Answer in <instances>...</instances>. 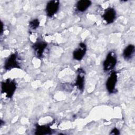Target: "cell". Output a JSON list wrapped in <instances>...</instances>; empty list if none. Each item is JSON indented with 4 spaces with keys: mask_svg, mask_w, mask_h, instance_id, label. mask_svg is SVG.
<instances>
[{
    "mask_svg": "<svg viewBox=\"0 0 135 135\" xmlns=\"http://www.w3.org/2000/svg\"><path fill=\"white\" fill-rule=\"evenodd\" d=\"M17 89V83L15 80L8 79L1 83V93L5 94L6 97L11 98Z\"/></svg>",
    "mask_w": 135,
    "mask_h": 135,
    "instance_id": "6da1fadb",
    "label": "cell"
},
{
    "mask_svg": "<svg viewBox=\"0 0 135 135\" xmlns=\"http://www.w3.org/2000/svg\"><path fill=\"white\" fill-rule=\"evenodd\" d=\"M117 63V56L114 51L109 52L103 62L102 66L104 72H111L115 67Z\"/></svg>",
    "mask_w": 135,
    "mask_h": 135,
    "instance_id": "7a4b0ae2",
    "label": "cell"
},
{
    "mask_svg": "<svg viewBox=\"0 0 135 135\" xmlns=\"http://www.w3.org/2000/svg\"><path fill=\"white\" fill-rule=\"evenodd\" d=\"M19 58L17 53H12L5 60L4 69L6 71H9L15 68H20Z\"/></svg>",
    "mask_w": 135,
    "mask_h": 135,
    "instance_id": "3957f363",
    "label": "cell"
},
{
    "mask_svg": "<svg viewBox=\"0 0 135 135\" xmlns=\"http://www.w3.org/2000/svg\"><path fill=\"white\" fill-rule=\"evenodd\" d=\"M118 82V75L117 73L114 71L111 72L109 78L107 79L105 83V87L110 94L115 93L116 90V85Z\"/></svg>",
    "mask_w": 135,
    "mask_h": 135,
    "instance_id": "277c9868",
    "label": "cell"
},
{
    "mask_svg": "<svg viewBox=\"0 0 135 135\" xmlns=\"http://www.w3.org/2000/svg\"><path fill=\"white\" fill-rule=\"evenodd\" d=\"M60 8V1L52 0L47 2L45 6V13L49 17H52L58 12Z\"/></svg>",
    "mask_w": 135,
    "mask_h": 135,
    "instance_id": "5b68a950",
    "label": "cell"
},
{
    "mask_svg": "<svg viewBox=\"0 0 135 135\" xmlns=\"http://www.w3.org/2000/svg\"><path fill=\"white\" fill-rule=\"evenodd\" d=\"M87 50L85 43L81 42L72 53L73 59L76 61H81L84 57Z\"/></svg>",
    "mask_w": 135,
    "mask_h": 135,
    "instance_id": "8992f818",
    "label": "cell"
},
{
    "mask_svg": "<svg viewBox=\"0 0 135 135\" xmlns=\"http://www.w3.org/2000/svg\"><path fill=\"white\" fill-rule=\"evenodd\" d=\"M47 46V43L42 40H38L34 43L32 46V48L34 50L35 56L38 58H42Z\"/></svg>",
    "mask_w": 135,
    "mask_h": 135,
    "instance_id": "52a82bcc",
    "label": "cell"
},
{
    "mask_svg": "<svg viewBox=\"0 0 135 135\" xmlns=\"http://www.w3.org/2000/svg\"><path fill=\"white\" fill-rule=\"evenodd\" d=\"M77 75L74 83L75 86L81 91H83L85 85V72L83 69L80 68L77 70Z\"/></svg>",
    "mask_w": 135,
    "mask_h": 135,
    "instance_id": "ba28073f",
    "label": "cell"
},
{
    "mask_svg": "<svg viewBox=\"0 0 135 135\" xmlns=\"http://www.w3.org/2000/svg\"><path fill=\"white\" fill-rule=\"evenodd\" d=\"M102 17L107 24H111L117 18V12L113 7H108L105 9Z\"/></svg>",
    "mask_w": 135,
    "mask_h": 135,
    "instance_id": "9c48e42d",
    "label": "cell"
},
{
    "mask_svg": "<svg viewBox=\"0 0 135 135\" xmlns=\"http://www.w3.org/2000/svg\"><path fill=\"white\" fill-rule=\"evenodd\" d=\"M92 5V2L89 0H81L78 1L75 5V9L78 13H83Z\"/></svg>",
    "mask_w": 135,
    "mask_h": 135,
    "instance_id": "30bf717a",
    "label": "cell"
},
{
    "mask_svg": "<svg viewBox=\"0 0 135 135\" xmlns=\"http://www.w3.org/2000/svg\"><path fill=\"white\" fill-rule=\"evenodd\" d=\"M135 52V47L133 44H129L123 51L122 56L124 60L129 61L131 60L134 56Z\"/></svg>",
    "mask_w": 135,
    "mask_h": 135,
    "instance_id": "8fae6325",
    "label": "cell"
},
{
    "mask_svg": "<svg viewBox=\"0 0 135 135\" xmlns=\"http://www.w3.org/2000/svg\"><path fill=\"white\" fill-rule=\"evenodd\" d=\"M52 130L50 126L48 125H39L37 124L35 127V134H51Z\"/></svg>",
    "mask_w": 135,
    "mask_h": 135,
    "instance_id": "7c38bea8",
    "label": "cell"
},
{
    "mask_svg": "<svg viewBox=\"0 0 135 135\" xmlns=\"http://www.w3.org/2000/svg\"><path fill=\"white\" fill-rule=\"evenodd\" d=\"M40 26V21L37 18L31 20L29 23V27L32 30H36Z\"/></svg>",
    "mask_w": 135,
    "mask_h": 135,
    "instance_id": "4fadbf2b",
    "label": "cell"
},
{
    "mask_svg": "<svg viewBox=\"0 0 135 135\" xmlns=\"http://www.w3.org/2000/svg\"><path fill=\"white\" fill-rule=\"evenodd\" d=\"M119 133H120V131H119V129L116 128H113L111 130V132L110 133V134H119Z\"/></svg>",
    "mask_w": 135,
    "mask_h": 135,
    "instance_id": "5bb4252c",
    "label": "cell"
}]
</instances>
